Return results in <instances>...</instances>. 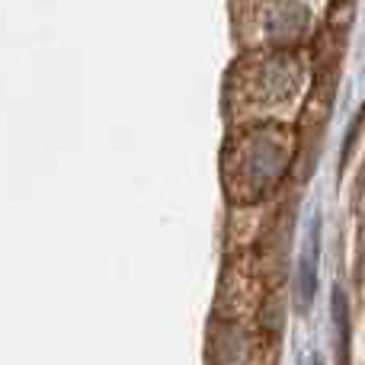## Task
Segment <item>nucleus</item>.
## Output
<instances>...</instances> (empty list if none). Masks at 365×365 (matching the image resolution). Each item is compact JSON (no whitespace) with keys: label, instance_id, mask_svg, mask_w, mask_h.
I'll return each mask as SVG.
<instances>
[{"label":"nucleus","instance_id":"1","mask_svg":"<svg viewBox=\"0 0 365 365\" xmlns=\"http://www.w3.org/2000/svg\"><path fill=\"white\" fill-rule=\"evenodd\" d=\"M317 269H321V212H311L308 231H304V247L295 266V298L298 311H308L317 295Z\"/></svg>","mask_w":365,"mask_h":365},{"label":"nucleus","instance_id":"2","mask_svg":"<svg viewBox=\"0 0 365 365\" xmlns=\"http://www.w3.org/2000/svg\"><path fill=\"white\" fill-rule=\"evenodd\" d=\"M334 324H336V346H340V365H346V343H349V317H346V298L343 289H334Z\"/></svg>","mask_w":365,"mask_h":365},{"label":"nucleus","instance_id":"3","mask_svg":"<svg viewBox=\"0 0 365 365\" xmlns=\"http://www.w3.org/2000/svg\"><path fill=\"white\" fill-rule=\"evenodd\" d=\"M311 365H321V362H317V359H314V356H311Z\"/></svg>","mask_w":365,"mask_h":365}]
</instances>
